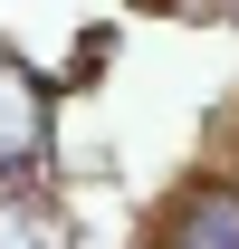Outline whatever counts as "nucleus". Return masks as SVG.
Instances as JSON below:
<instances>
[{
  "label": "nucleus",
  "instance_id": "f257e3e1",
  "mask_svg": "<svg viewBox=\"0 0 239 249\" xmlns=\"http://www.w3.org/2000/svg\"><path fill=\"white\" fill-rule=\"evenodd\" d=\"M163 249H239V182H191L163 220Z\"/></svg>",
  "mask_w": 239,
  "mask_h": 249
}]
</instances>
